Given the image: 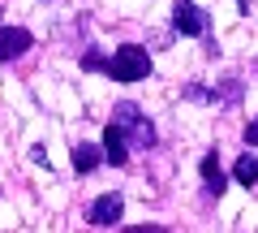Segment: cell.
Returning <instances> with one entry per match:
<instances>
[{"label": "cell", "mask_w": 258, "mask_h": 233, "mask_svg": "<svg viewBox=\"0 0 258 233\" xmlns=\"http://www.w3.org/2000/svg\"><path fill=\"white\" fill-rule=\"evenodd\" d=\"M108 125H116V130L125 134L129 151H147V147H155V125H151V117L138 108V104L120 100L116 108H112V121H108Z\"/></svg>", "instance_id": "cell-1"}, {"label": "cell", "mask_w": 258, "mask_h": 233, "mask_svg": "<svg viewBox=\"0 0 258 233\" xmlns=\"http://www.w3.org/2000/svg\"><path fill=\"white\" fill-rule=\"evenodd\" d=\"M151 74V52L142 43H120L108 61V78L112 82H142Z\"/></svg>", "instance_id": "cell-2"}, {"label": "cell", "mask_w": 258, "mask_h": 233, "mask_svg": "<svg viewBox=\"0 0 258 233\" xmlns=\"http://www.w3.org/2000/svg\"><path fill=\"white\" fill-rule=\"evenodd\" d=\"M172 26L181 30V35H189V39H203L207 30H211V18H207L194 0H176L172 5Z\"/></svg>", "instance_id": "cell-3"}, {"label": "cell", "mask_w": 258, "mask_h": 233, "mask_svg": "<svg viewBox=\"0 0 258 233\" xmlns=\"http://www.w3.org/2000/svg\"><path fill=\"white\" fill-rule=\"evenodd\" d=\"M120 216H125V199H120L116 190H103V195L91 203L86 220H91V224H99V229H108V224H116Z\"/></svg>", "instance_id": "cell-4"}, {"label": "cell", "mask_w": 258, "mask_h": 233, "mask_svg": "<svg viewBox=\"0 0 258 233\" xmlns=\"http://www.w3.org/2000/svg\"><path fill=\"white\" fill-rule=\"evenodd\" d=\"M30 48H35V35H30L26 26H5V30H0V65L26 56Z\"/></svg>", "instance_id": "cell-5"}, {"label": "cell", "mask_w": 258, "mask_h": 233, "mask_svg": "<svg viewBox=\"0 0 258 233\" xmlns=\"http://www.w3.org/2000/svg\"><path fill=\"white\" fill-rule=\"evenodd\" d=\"M103 164H112V168H125L129 164V143H125V134L116 130V125H108L103 130Z\"/></svg>", "instance_id": "cell-6"}, {"label": "cell", "mask_w": 258, "mask_h": 233, "mask_svg": "<svg viewBox=\"0 0 258 233\" xmlns=\"http://www.w3.org/2000/svg\"><path fill=\"white\" fill-rule=\"evenodd\" d=\"M198 173H203V186L211 190L215 199H220L224 190H228V177H224V168H220V156H215V151H207V156H203V164H198Z\"/></svg>", "instance_id": "cell-7"}, {"label": "cell", "mask_w": 258, "mask_h": 233, "mask_svg": "<svg viewBox=\"0 0 258 233\" xmlns=\"http://www.w3.org/2000/svg\"><path fill=\"white\" fill-rule=\"evenodd\" d=\"M69 160H74V168H78V173H95V168L103 164V147H99V143H78Z\"/></svg>", "instance_id": "cell-8"}, {"label": "cell", "mask_w": 258, "mask_h": 233, "mask_svg": "<svg viewBox=\"0 0 258 233\" xmlns=\"http://www.w3.org/2000/svg\"><path fill=\"white\" fill-rule=\"evenodd\" d=\"M232 177H237L241 186H258V156L254 151H245V156L232 164Z\"/></svg>", "instance_id": "cell-9"}, {"label": "cell", "mask_w": 258, "mask_h": 233, "mask_svg": "<svg viewBox=\"0 0 258 233\" xmlns=\"http://www.w3.org/2000/svg\"><path fill=\"white\" fill-rule=\"evenodd\" d=\"M82 69H103V74H108V56H99V52H86V56H82Z\"/></svg>", "instance_id": "cell-10"}, {"label": "cell", "mask_w": 258, "mask_h": 233, "mask_svg": "<svg viewBox=\"0 0 258 233\" xmlns=\"http://www.w3.org/2000/svg\"><path fill=\"white\" fill-rule=\"evenodd\" d=\"M125 233H168L164 224H134V229H125Z\"/></svg>", "instance_id": "cell-11"}, {"label": "cell", "mask_w": 258, "mask_h": 233, "mask_svg": "<svg viewBox=\"0 0 258 233\" xmlns=\"http://www.w3.org/2000/svg\"><path fill=\"white\" fill-rule=\"evenodd\" d=\"M245 143H249V147H258V117L245 125Z\"/></svg>", "instance_id": "cell-12"}, {"label": "cell", "mask_w": 258, "mask_h": 233, "mask_svg": "<svg viewBox=\"0 0 258 233\" xmlns=\"http://www.w3.org/2000/svg\"><path fill=\"white\" fill-rule=\"evenodd\" d=\"M237 5H241V0H237ZM241 9H245V5H241Z\"/></svg>", "instance_id": "cell-13"}]
</instances>
